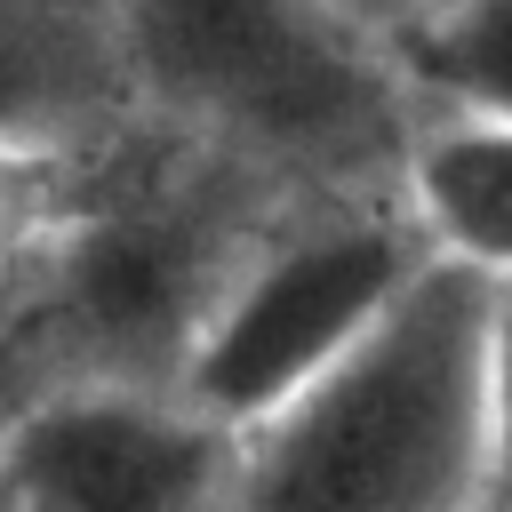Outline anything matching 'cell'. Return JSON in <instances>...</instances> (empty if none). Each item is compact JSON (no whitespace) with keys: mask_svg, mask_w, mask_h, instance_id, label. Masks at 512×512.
Wrapping results in <instances>:
<instances>
[{"mask_svg":"<svg viewBox=\"0 0 512 512\" xmlns=\"http://www.w3.org/2000/svg\"><path fill=\"white\" fill-rule=\"evenodd\" d=\"M128 112L288 200L392 192L416 104L336 0H120Z\"/></svg>","mask_w":512,"mask_h":512,"instance_id":"obj_1","label":"cell"},{"mask_svg":"<svg viewBox=\"0 0 512 512\" xmlns=\"http://www.w3.org/2000/svg\"><path fill=\"white\" fill-rule=\"evenodd\" d=\"M480 320L488 280L432 256L336 368L232 432L224 512H480Z\"/></svg>","mask_w":512,"mask_h":512,"instance_id":"obj_2","label":"cell"},{"mask_svg":"<svg viewBox=\"0 0 512 512\" xmlns=\"http://www.w3.org/2000/svg\"><path fill=\"white\" fill-rule=\"evenodd\" d=\"M432 264L392 192L280 200L192 312L168 392L224 432H248L320 368H336Z\"/></svg>","mask_w":512,"mask_h":512,"instance_id":"obj_3","label":"cell"},{"mask_svg":"<svg viewBox=\"0 0 512 512\" xmlns=\"http://www.w3.org/2000/svg\"><path fill=\"white\" fill-rule=\"evenodd\" d=\"M232 432L160 376H64L0 424V512H224Z\"/></svg>","mask_w":512,"mask_h":512,"instance_id":"obj_4","label":"cell"},{"mask_svg":"<svg viewBox=\"0 0 512 512\" xmlns=\"http://www.w3.org/2000/svg\"><path fill=\"white\" fill-rule=\"evenodd\" d=\"M128 128L120 0H0V136L112 144Z\"/></svg>","mask_w":512,"mask_h":512,"instance_id":"obj_5","label":"cell"},{"mask_svg":"<svg viewBox=\"0 0 512 512\" xmlns=\"http://www.w3.org/2000/svg\"><path fill=\"white\" fill-rule=\"evenodd\" d=\"M392 200L440 264L472 280H512V120L416 112Z\"/></svg>","mask_w":512,"mask_h":512,"instance_id":"obj_6","label":"cell"},{"mask_svg":"<svg viewBox=\"0 0 512 512\" xmlns=\"http://www.w3.org/2000/svg\"><path fill=\"white\" fill-rule=\"evenodd\" d=\"M384 56L416 112L512 120V0H440Z\"/></svg>","mask_w":512,"mask_h":512,"instance_id":"obj_7","label":"cell"},{"mask_svg":"<svg viewBox=\"0 0 512 512\" xmlns=\"http://www.w3.org/2000/svg\"><path fill=\"white\" fill-rule=\"evenodd\" d=\"M112 144H24V136H0V296L56 264V248L72 240Z\"/></svg>","mask_w":512,"mask_h":512,"instance_id":"obj_8","label":"cell"},{"mask_svg":"<svg viewBox=\"0 0 512 512\" xmlns=\"http://www.w3.org/2000/svg\"><path fill=\"white\" fill-rule=\"evenodd\" d=\"M480 424H488V504L512 512V280H488V320H480Z\"/></svg>","mask_w":512,"mask_h":512,"instance_id":"obj_9","label":"cell"},{"mask_svg":"<svg viewBox=\"0 0 512 512\" xmlns=\"http://www.w3.org/2000/svg\"><path fill=\"white\" fill-rule=\"evenodd\" d=\"M336 8H344V16H352L368 40H384V48H392V40H400V32H408L424 8H440V0H336Z\"/></svg>","mask_w":512,"mask_h":512,"instance_id":"obj_10","label":"cell"},{"mask_svg":"<svg viewBox=\"0 0 512 512\" xmlns=\"http://www.w3.org/2000/svg\"><path fill=\"white\" fill-rule=\"evenodd\" d=\"M480 512H504V504H480Z\"/></svg>","mask_w":512,"mask_h":512,"instance_id":"obj_11","label":"cell"}]
</instances>
